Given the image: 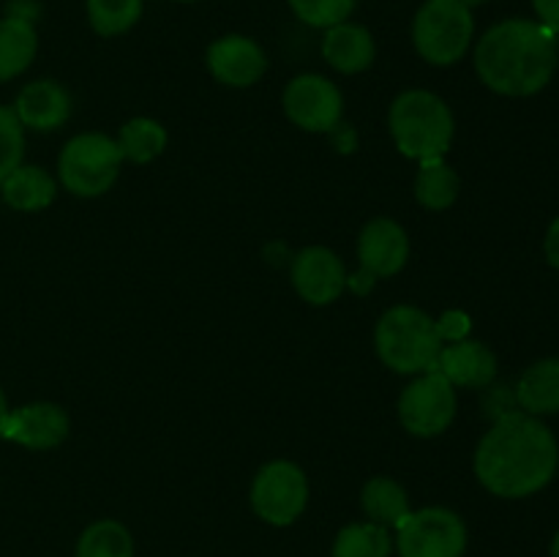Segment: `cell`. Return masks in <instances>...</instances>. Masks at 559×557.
<instances>
[{
  "label": "cell",
  "mask_w": 559,
  "mask_h": 557,
  "mask_svg": "<svg viewBox=\"0 0 559 557\" xmlns=\"http://www.w3.org/2000/svg\"><path fill=\"white\" fill-rule=\"evenodd\" d=\"M559 446L549 426L522 410L495 420L475 451V475L497 497L519 500L544 489L557 473Z\"/></svg>",
  "instance_id": "1"
},
{
  "label": "cell",
  "mask_w": 559,
  "mask_h": 557,
  "mask_svg": "<svg viewBox=\"0 0 559 557\" xmlns=\"http://www.w3.org/2000/svg\"><path fill=\"white\" fill-rule=\"evenodd\" d=\"M557 63V36L533 20L497 22L475 47V71L480 82L502 96H533L544 91L555 76Z\"/></svg>",
  "instance_id": "2"
},
{
  "label": "cell",
  "mask_w": 559,
  "mask_h": 557,
  "mask_svg": "<svg viewBox=\"0 0 559 557\" xmlns=\"http://www.w3.org/2000/svg\"><path fill=\"white\" fill-rule=\"evenodd\" d=\"M377 353L399 375L431 371L442 349L437 320L415 306H393L377 322Z\"/></svg>",
  "instance_id": "3"
},
{
  "label": "cell",
  "mask_w": 559,
  "mask_h": 557,
  "mask_svg": "<svg viewBox=\"0 0 559 557\" xmlns=\"http://www.w3.org/2000/svg\"><path fill=\"white\" fill-rule=\"evenodd\" d=\"M391 134L409 158H442L453 140V115L440 96L429 91H407L391 107Z\"/></svg>",
  "instance_id": "4"
},
{
  "label": "cell",
  "mask_w": 559,
  "mask_h": 557,
  "mask_svg": "<svg viewBox=\"0 0 559 557\" xmlns=\"http://www.w3.org/2000/svg\"><path fill=\"white\" fill-rule=\"evenodd\" d=\"M475 36V16L462 0H426L413 22V42L431 66H451L467 55Z\"/></svg>",
  "instance_id": "5"
},
{
  "label": "cell",
  "mask_w": 559,
  "mask_h": 557,
  "mask_svg": "<svg viewBox=\"0 0 559 557\" xmlns=\"http://www.w3.org/2000/svg\"><path fill=\"white\" fill-rule=\"evenodd\" d=\"M123 164L118 142L104 134H80L60 151V183L76 197H98L115 183Z\"/></svg>",
  "instance_id": "6"
},
{
  "label": "cell",
  "mask_w": 559,
  "mask_h": 557,
  "mask_svg": "<svg viewBox=\"0 0 559 557\" xmlns=\"http://www.w3.org/2000/svg\"><path fill=\"white\" fill-rule=\"evenodd\" d=\"M396 549L402 557H462L467 549V528L448 508H420L399 524Z\"/></svg>",
  "instance_id": "7"
},
{
  "label": "cell",
  "mask_w": 559,
  "mask_h": 557,
  "mask_svg": "<svg viewBox=\"0 0 559 557\" xmlns=\"http://www.w3.org/2000/svg\"><path fill=\"white\" fill-rule=\"evenodd\" d=\"M399 418L415 437H437L456 418V391L440 371H424L399 399Z\"/></svg>",
  "instance_id": "8"
},
{
  "label": "cell",
  "mask_w": 559,
  "mask_h": 557,
  "mask_svg": "<svg viewBox=\"0 0 559 557\" xmlns=\"http://www.w3.org/2000/svg\"><path fill=\"white\" fill-rule=\"evenodd\" d=\"M306 500H309V484L304 470L284 459L265 464L251 484V508L257 517L276 528L293 524L304 513Z\"/></svg>",
  "instance_id": "9"
},
{
  "label": "cell",
  "mask_w": 559,
  "mask_h": 557,
  "mask_svg": "<svg viewBox=\"0 0 559 557\" xmlns=\"http://www.w3.org/2000/svg\"><path fill=\"white\" fill-rule=\"evenodd\" d=\"M289 120L306 131H333L342 120V93L320 74H300L284 91Z\"/></svg>",
  "instance_id": "10"
},
{
  "label": "cell",
  "mask_w": 559,
  "mask_h": 557,
  "mask_svg": "<svg viewBox=\"0 0 559 557\" xmlns=\"http://www.w3.org/2000/svg\"><path fill=\"white\" fill-rule=\"evenodd\" d=\"M69 435V415L49 402L25 404V407L9 410L0 437L20 446L33 448V451H47V448L60 446Z\"/></svg>",
  "instance_id": "11"
},
{
  "label": "cell",
  "mask_w": 559,
  "mask_h": 557,
  "mask_svg": "<svg viewBox=\"0 0 559 557\" xmlns=\"http://www.w3.org/2000/svg\"><path fill=\"white\" fill-rule=\"evenodd\" d=\"M360 273L358 278H388L396 276L409 257L407 233L391 218H374L364 227L358 240Z\"/></svg>",
  "instance_id": "12"
},
{
  "label": "cell",
  "mask_w": 559,
  "mask_h": 557,
  "mask_svg": "<svg viewBox=\"0 0 559 557\" xmlns=\"http://www.w3.org/2000/svg\"><path fill=\"white\" fill-rule=\"evenodd\" d=\"M293 284L300 298L314 306L333 304L344 293V265L331 249L322 246H309L300 251L293 262Z\"/></svg>",
  "instance_id": "13"
},
{
  "label": "cell",
  "mask_w": 559,
  "mask_h": 557,
  "mask_svg": "<svg viewBox=\"0 0 559 557\" xmlns=\"http://www.w3.org/2000/svg\"><path fill=\"white\" fill-rule=\"evenodd\" d=\"M207 69L229 87H249L265 74L267 58L254 38L224 36L207 47Z\"/></svg>",
  "instance_id": "14"
},
{
  "label": "cell",
  "mask_w": 559,
  "mask_h": 557,
  "mask_svg": "<svg viewBox=\"0 0 559 557\" xmlns=\"http://www.w3.org/2000/svg\"><path fill=\"white\" fill-rule=\"evenodd\" d=\"M435 371H440L451 386L486 388L497 377V358L486 344L462 339V342H453L440 349Z\"/></svg>",
  "instance_id": "15"
},
{
  "label": "cell",
  "mask_w": 559,
  "mask_h": 557,
  "mask_svg": "<svg viewBox=\"0 0 559 557\" xmlns=\"http://www.w3.org/2000/svg\"><path fill=\"white\" fill-rule=\"evenodd\" d=\"M14 112L22 126L36 131H52L63 126L71 115V98L58 82L36 80L16 96Z\"/></svg>",
  "instance_id": "16"
},
{
  "label": "cell",
  "mask_w": 559,
  "mask_h": 557,
  "mask_svg": "<svg viewBox=\"0 0 559 557\" xmlns=\"http://www.w3.org/2000/svg\"><path fill=\"white\" fill-rule=\"evenodd\" d=\"M374 38L364 25L342 22V25L328 27L322 38V58L342 74H358L374 63Z\"/></svg>",
  "instance_id": "17"
},
{
  "label": "cell",
  "mask_w": 559,
  "mask_h": 557,
  "mask_svg": "<svg viewBox=\"0 0 559 557\" xmlns=\"http://www.w3.org/2000/svg\"><path fill=\"white\" fill-rule=\"evenodd\" d=\"M516 402L522 413L535 418L559 413V358H544L524 371L516 386Z\"/></svg>",
  "instance_id": "18"
},
{
  "label": "cell",
  "mask_w": 559,
  "mask_h": 557,
  "mask_svg": "<svg viewBox=\"0 0 559 557\" xmlns=\"http://www.w3.org/2000/svg\"><path fill=\"white\" fill-rule=\"evenodd\" d=\"M38 49L36 27L22 16H5L0 20V82L20 76L33 63Z\"/></svg>",
  "instance_id": "19"
},
{
  "label": "cell",
  "mask_w": 559,
  "mask_h": 557,
  "mask_svg": "<svg viewBox=\"0 0 559 557\" xmlns=\"http://www.w3.org/2000/svg\"><path fill=\"white\" fill-rule=\"evenodd\" d=\"M52 175L44 173L41 167H16L9 178L0 183V194H3L5 205L14 211H41L55 200Z\"/></svg>",
  "instance_id": "20"
},
{
  "label": "cell",
  "mask_w": 559,
  "mask_h": 557,
  "mask_svg": "<svg viewBox=\"0 0 559 557\" xmlns=\"http://www.w3.org/2000/svg\"><path fill=\"white\" fill-rule=\"evenodd\" d=\"M360 502H364V511L369 513L371 522L382 524V528H399L409 517L407 491L391 478H371L364 486Z\"/></svg>",
  "instance_id": "21"
},
{
  "label": "cell",
  "mask_w": 559,
  "mask_h": 557,
  "mask_svg": "<svg viewBox=\"0 0 559 557\" xmlns=\"http://www.w3.org/2000/svg\"><path fill=\"white\" fill-rule=\"evenodd\" d=\"M415 197L429 211H445L459 197V175L442 158L420 162V173L415 178Z\"/></svg>",
  "instance_id": "22"
},
{
  "label": "cell",
  "mask_w": 559,
  "mask_h": 557,
  "mask_svg": "<svg viewBox=\"0 0 559 557\" xmlns=\"http://www.w3.org/2000/svg\"><path fill=\"white\" fill-rule=\"evenodd\" d=\"M123 158L134 164H147L167 147V129L153 118H134L120 129L118 140Z\"/></svg>",
  "instance_id": "23"
},
{
  "label": "cell",
  "mask_w": 559,
  "mask_h": 557,
  "mask_svg": "<svg viewBox=\"0 0 559 557\" xmlns=\"http://www.w3.org/2000/svg\"><path fill=\"white\" fill-rule=\"evenodd\" d=\"M76 557H134V541L123 524L115 519H102L80 535Z\"/></svg>",
  "instance_id": "24"
},
{
  "label": "cell",
  "mask_w": 559,
  "mask_h": 557,
  "mask_svg": "<svg viewBox=\"0 0 559 557\" xmlns=\"http://www.w3.org/2000/svg\"><path fill=\"white\" fill-rule=\"evenodd\" d=\"M333 557H391V533L374 522L347 524L333 541Z\"/></svg>",
  "instance_id": "25"
},
{
  "label": "cell",
  "mask_w": 559,
  "mask_h": 557,
  "mask_svg": "<svg viewBox=\"0 0 559 557\" xmlns=\"http://www.w3.org/2000/svg\"><path fill=\"white\" fill-rule=\"evenodd\" d=\"M142 16V0H87V20L98 36H120Z\"/></svg>",
  "instance_id": "26"
},
{
  "label": "cell",
  "mask_w": 559,
  "mask_h": 557,
  "mask_svg": "<svg viewBox=\"0 0 559 557\" xmlns=\"http://www.w3.org/2000/svg\"><path fill=\"white\" fill-rule=\"evenodd\" d=\"M25 126L11 107H0V183L14 173L25 156Z\"/></svg>",
  "instance_id": "27"
},
{
  "label": "cell",
  "mask_w": 559,
  "mask_h": 557,
  "mask_svg": "<svg viewBox=\"0 0 559 557\" xmlns=\"http://www.w3.org/2000/svg\"><path fill=\"white\" fill-rule=\"evenodd\" d=\"M289 9L306 25L328 31V27L347 22V16L355 11V0H289Z\"/></svg>",
  "instance_id": "28"
},
{
  "label": "cell",
  "mask_w": 559,
  "mask_h": 557,
  "mask_svg": "<svg viewBox=\"0 0 559 557\" xmlns=\"http://www.w3.org/2000/svg\"><path fill=\"white\" fill-rule=\"evenodd\" d=\"M437 328H440L442 342H462L469 333V317L464 311H448L442 315V320H437Z\"/></svg>",
  "instance_id": "29"
},
{
  "label": "cell",
  "mask_w": 559,
  "mask_h": 557,
  "mask_svg": "<svg viewBox=\"0 0 559 557\" xmlns=\"http://www.w3.org/2000/svg\"><path fill=\"white\" fill-rule=\"evenodd\" d=\"M533 9L540 25L559 36V0H533Z\"/></svg>",
  "instance_id": "30"
},
{
  "label": "cell",
  "mask_w": 559,
  "mask_h": 557,
  "mask_svg": "<svg viewBox=\"0 0 559 557\" xmlns=\"http://www.w3.org/2000/svg\"><path fill=\"white\" fill-rule=\"evenodd\" d=\"M544 249H546V260H549V265L559 271V216L551 222L549 233H546Z\"/></svg>",
  "instance_id": "31"
},
{
  "label": "cell",
  "mask_w": 559,
  "mask_h": 557,
  "mask_svg": "<svg viewBox=\"0 0 559 557\" xmlns=\"http://www.w3.org/2000/svg\"><path fill=\"white\" fill-rule=\"evenodd\" d=\"M5 415H9V402H5V393L0 391V426H3Z\"/></svg>",
  "instance_id": "32"
},
{
  "label": "cell",
  "mask_w": 559,
  "mask_h": 557,
  "mask_svg": "<svg viewBox=\"0 0 559 557\" xmlns=\"http://www.w3.org/2000/svg\"><path fill=\"white\" fill-rule=\"evenodd\" d=\"M551 557H559V530L555 533V541H551Z\"/></svg>",
  "instance_id": "33"
},
{
  "label": "cell",
  "mask_w": 559,
  "mask_h": 557,
  "mask_svg": "<svg viewBox=\"0 0 559 557\" xmlns=\"http://www.w3.org/2000/svg\"><path fill=\"white\" fill-rule=\"evenodd\" d=\"M462 3H464V5H469V9H475V5H484L486 0H462Z\"/></svg>",
  "instance_id": "34"
},
{
  "label": "cell",
  "mask_w": 559,
  "mask_h": 557,
  "mask_svg": "<svg viewBox=\"0 0 559 557\" xmlns=\"http://www.w3.org/2000/svg\"><path fill=\"white\" fill-rule=\"evenodd\" d=\"M178 3H194V0H178Z\"/></svg>",
  "instance_id": "35"
}]
</instances>
